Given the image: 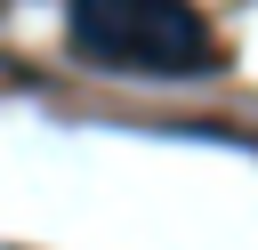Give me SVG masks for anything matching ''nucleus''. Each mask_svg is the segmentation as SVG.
<instances>
[{"label": "nucleus", "mask_w": 258, "mask_h": 250, "mask_svg": "<svg viewBox=\"0 0 258 250\" xmlns=\"http://www.w3.org/2000/svg\"><path fill=\"white\" fill-rule=\"evenodd\" d=\"M64 40L97 73H153V81H194L218 73L226 48L185 0H64Z\"/></svg>", "instance_id": "f257e3e1"}]
</instances>
